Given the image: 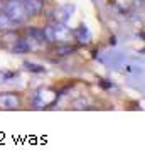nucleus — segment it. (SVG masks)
I'll list each match as a JSON object with an SVG mask.
<instances>
[{
    "instance_id": "39448f33",
    "label": "nucleus",
    "mask_w": 145,
    "mask_h": 150,
    "mask_svg": "<svg viewBox=\"0 0 145 150\" xmlns=\"http://www.w3.org/2000/svg\"><path fill=\"white\" fill-rule=\"evenodd\" d=\"M30 51V44L27 41H24V39H19V41L15 42L14 46V52H19V54H25Z\"/></svg>"
},
{
    "instance_id": "9b49d317",
    "label": "nucleus",
    "mask_w": 145,
    "mask_h": 150,
    "mask_svg": "<svg viewBox=\"0 0 145 150\" xmlns=\"http://www.w3.org/2000/svg\"><path fill=\"white\" fill-rule=\"evenodd\" d=\"M100 86L103 89H110V88H113V83L108 81V79H101V81H100Z\"/></svg>"
},
{
    "instance_id": "1a4fd4ad",
    "label": "nucleus",
    "mask_w": 145,
    "mask_h": 150,
    "mask_svg": "<svg viewBox=\"0 0 145 150\" xmlns=\"http://www.w3.org/2000/svg\"><path fill=\"white\" fill-rule=\"evenodd\" d=\"M29 34H30V37H34V39H37V41H46V37H44V30L42 29H29Z\"/></svg>"
},
{
    "instance_id": "9d476101",
    "label": "nucleus",
    "mask_w": 145,
    "mask_h": 150,
    "mask_svg": "<svg viewBox=\"0 0 145 150\" xmlns=\"http://www.w3.org/2000/svg\"><path fill=\"white\" fill-rule=\"evenodd\" d=\"M76 49H78L76 46H61V47H57V54L64 56V54H69V52H74Z\"/></svg>"
},
{
    "instance_id": "7ed1b4c3",
    "label": "nucleus",
    "mask_w": 145,
    "mask_h": 150,
    "mask_svg": "<svg viewBox=\"0 0 145 150\" xmlns=\"http://www.w3.org/2000/svg\"><path fill=\"white\" fill-rule=\"evenodd\" d=\"M22 4H24V7L27 10L29 15H37L42 12V7H44V4H42L41 0H22Z\"/></svg>"
},
{
    "instance_id": "f8f14e48",
    "label": "nucleus",
    "mask_w": 145,
    "mask_h": 150,
    "mask_svg": "<svg viewBox=\"0 0 145 150\" xmlns=\"http://www.w3.org/2000/svg\"><path fill=\"white\" fill-rule=\"evenodd\" d=\"M12 78H17V73H14V71H8V73H5V74H4V79H12Z\"/></svg>"
},
{
    "instance_id": "20e7f679",
    "label": "nucleus",
    "mask_w": 145,
    "mask_h": 150,
    "mask_svg": "<svg viewBox=\"0 0 145 150\" xmlns=\"http://www.w3.org/2000/svg\"><path fill=\"white\" fill-rule=\"evenodd\" d=\"M74 35H76V39H78L79 42H81V44H88V42L91 41L90 30H88V29L84 27L83 24H81V25H79V27L76 29V32H74Z\"/></svg>"
},
{
    "instance_id": "0eeeda50",
    "label": "nucleus",
    "mask_w": 145,
    "mask_h": 150,
    "mask_svg": "<svg viewBox=\"0 0 145 150\" xmlns=\"http://www.w3.org/2000/svg\"><path fill=\"white\" fill-rule=\"evenodd\" d=\"M24 68L27 69V71H30V73H34V74L44 73V66H37V64H32V62H29V61L24 62Z\"/></svg>"
},
{
    "instance_id": "423d86ee",
    "label": "nucleus",
    "mask_w": 145,
    "mask_h": 150,
    "mask_svg": "<svg viewBox=\"0 0 145 150\" xmlns=\"http://www.w3.org/2000/svg\"><path fill=\"white\" fill-rule=\"evenodd\" d=\"M15 25V22L8 17L7 14H0V27L4 29H12Z\"/></svg>"
},
{
    "instance_id": "f03ea898",
    "label": "nucleus",
    "mask_w": 145,
    "mask_h": 150,
    "mask_svg": "<svg viewBox=\"0 0 145 150\" xmlns=\"http://www.w3.org/2000/svg\"><path fill=\"white\" fill-rule=\"evenodd\" d=\"M21 105V96L15 93H2L0 95V110H15Z\"/></svg>"
},
{
    "instance_id": "6e6552de",
    "label": "nucleus",
    "mask_w": 145,
    "mask_h": 150,
    "mask_svg": "<svg viewBox=\"0 0 145 150\" xmlns=\"http://www.w3.org/2000/svg\"><path fill=\"white\" fill-rule=\"evenodd\" d=\"M73 108L74 110H91L93 106H91L90 103H88V100H76V101L73 103Z\"/></svg>"
},
{
    "instance_id": "f257e3e1",
    "label": "nucleus",
    "mask_w": 145,
    "mask_h": 150,
    "mask_svg": "<svg viewBox=\"0 0 145 150\" xmlns=\"http://www.w3.org/2000/svg\"><path fill=\"white\" fill-rule=\"evenodd\" d=\"M5 14L15 22V24H22V22L27 21V10L24 7V4H22V0H8L7 4V12Z\"/></svg>"
}]
</instances>
